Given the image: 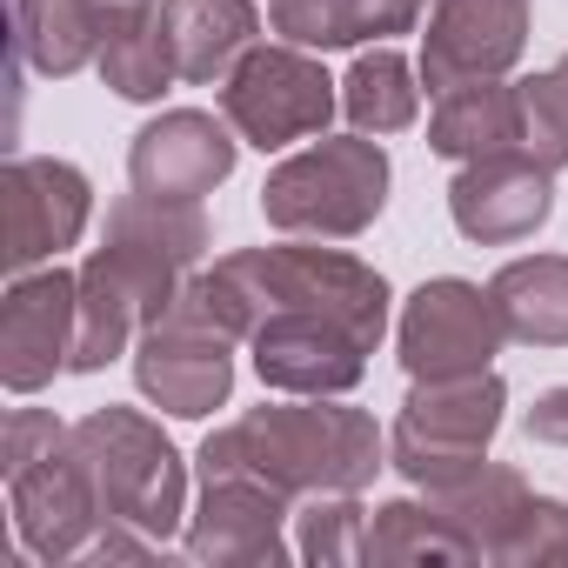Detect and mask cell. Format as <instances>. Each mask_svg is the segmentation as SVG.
I'll use <instances>...</instances> for the list:
<instances>
[{
	"label": "cell",
	"instance_id": "cell-21",
	"mask_svg": "<svg viewBox=\"0 0 568 568\" xmlns=\"http://www.w3.org/2000/svg\"><path fill=\"white\" fill-rule=\"evenodd\" d=\"M94 68L121 101H161L168 81H181L168 28H161V0H121V8H108V34H101Z\"/></svg>",
	"mask_w": 568,
	"mask_h": 568
},
{
	"label": "cell",
	"instance_id": "cell-20",
	"mask_svg": "<svg viewBox=\"0 0 568 568\" xmlns=\"http://www.w3.org/2000/svg\"><path fill=\"white\" fill-rule=\"evenodd\" d=\"M428 148L448 161H481V154H508L521 148V81H468L435 94L428 114Z\"/></svg>",
	"mask_w": 568,
	"mask_h": 568
},
{
	"label": "cell",
	"instance_id": "cell-18",
	"mask_svg": "<svg viewBox=\"0 0 568 568\" xmlns=\"http://www.w3.org/2000/svg\"><path fill=\"white\" fill-rule=\"evenodd\" d=\"M428 501H435L442 521L468 541L475 561H508L515 541H521V528H528V515H535L528 481H521L515 468H495V462L468 468V475L448 481V488H428Z\"/></svg>",
	"mask_w": 568,
	"mask_h": 568
},
{
	"label": "cell",
	"instance_id": "cell-26",
	"mask_svg": "<svg viewBox=\"0 0 568 568\" xmlns=\"http://www.w3.org/2000/svg\"><path fill=\"white\" fill-rule=\"evenodd\" d=\"M368 561L402 568V561H475V555H468V541L442 521L435 501H382V508L368 515Z\"/></svg>",
	"mask_w": 568,
	"mask_h": 568
},
{
	"label": "cell",
	"instance_id": "cell-12",
	"mask_svg": "<svg viewBox=\"0 0 568 568\" xmlns=\"http://www.w3.org/2000/svg\"><path fill=\"white\" fill-rule=\"evenodd\" d=\"M74 328H81V274L68 267L14 274L8 302H0V382L14 395L48 388L61 368H74Z\"/></svg>",
	"mask_w": 568,
	"mask_h": 568
},
{
	"label": "cell",
	"instance_id": "cell-16",
	"mask_svg": "<svg viewBox=\"0 0 568 568\" xmlns=\"http://www.w3.org/2000/svg\"><path fill=\"white\" fill-rule=\"evenodd\" d=\"M448 214H455V227H462L468 241H481V247L528 241V234L555 214V168H541V161L521 154V148L462 161V174L448 181Z\"/></svg>",
	"mask_w": 568,
	"mask_h": 568
},
{
	"label": "cell",
	"instance_id": "cell-15",
	"mask_svg": "<svg viewBox=\"0 0 568 568\" xmlns=\"http://www.w3.org/2000/svg\"><path fill=\"white\" fill-rule=\"evenodd\" d=\"M227 174H234V134L214 114H201V108H168L128 148V181L148 201L201 207Z\"/></svg>",
	"mask_w": 568,
	"mask_h": 568
},
{
	"label": "cell",
	"instance_id": "cell-2",
	"mask_svg": "<svg viewBox=\"0 0 568 568\" xmlns=\"http://www.w3.org/2000/svg\"><path fill=\"white\" fill-rule=\"evenodd\" d=\"M174 302H187L194 315H207L234 342H247L281 308L335 315L368 348H382V335H388V281H382V267H368V261H355L342 247H241V254H221L214 267L187 274Z\"/></svg>",
	"mask_w": 568,
	"mask_h": 568
},
{
	"label": "cell",
	"instance_id": "cell-17",
	"mask_svg": "<svg viewBox=\"0 0 568 568\" xmlns=\"http://www.w3.org/2000/svg\"><path fill=\"white\" fill-rule=\"evenodd\" d=\"M281 521H288V495L254 475H207L201 508L187 515V555L214 568H274L295 555Z\"/></svg>",
	"mask_w": 568,
	"mask_h": 568
},
{
	"label": "cell",
	"instance_id": "cell-5",
	"mask_svg": "<svg viewBox=\"0 0 568 568\" xmlns=\"http://www.w3.org/2000/svg\"><path fill=\"white\" fill-rule=\"evenodd\" d=\"M382 207H388V154L368 134H348V141L322 134L315 148L288 154L261 181L267 227L302 241H355L375 227Z\"/></svg>",
	"mask_w": 568,
	"mask_h": 568
},
{
	"label": "cell",
	"instance_id": "cell-10",
	"mask_svg": "<svg viewBox=\"0 0 568 568\" xmlns=\"http://www.w3.org/2000/svg\"><path fill=\"white\" fill-rule=\"evenodd\" d=\"M508 328L488 302V288L475 281H422L402 308V368L415 382H442V375H481L501 355Z\"/></svg>",
	"mask_w": 568,
	"mask_h": 568
},
{
	"label": "cell",
	"instance_id": "cell-29",
	"mask_svg": "<svg viewBox=\"0 0 568 568\" xmlns=\"http://www.w3.org/2000/svg\"><path fill=\"white\" fill-rule=\"evenodd\" d=\"M508 561H521V568L568 561V508H561V501H548V495H535V515H528V528H521V541H515V555H508Z\"/></svg>",
	"mask_w": 568,
	"mask_h": 568
},
{
	"label": "cell",
	"instance_id": "cell-19",
	"mask_svg": "<svg viewBox=\"0 0 568 568\" xmlns=\"http://www.w3.org/2000/svg\"><path fill=\"white\" fill-rule=\"evenodd\" d=\"M161 28H168V48H174V68L181 81L194 88H221L261 41V14L254 0H161Z\"/></svg>",
	"mask_w": 568,
	"mask_h": 568
},
{
	"label": "cell",
	"instance_id": "cell-4",
	"mask_svg": "<svg viewBox=\"0 0 568 568\" xmlns=\"http://www.w3.org/2000/svg\"><path fill=\"white\" fill-rule=\"evenodd\" d=\"M0 475L14 501V535L41 561H81L94 535L108 528L94 468L81 455V435L54 422L48 408H14L0 435Z\"/></svg>",
	"mask_w": 568,
	"mask_h": 568
},
{
	"label": "cell",
	"instance_id": "cell-7",
	"mask_svg": "<svg viewBox=\"0 0 568 568\" xmlns=\"http://www.w3.org/2000/svg\"><path fill=\"white\" fill-rule=\"evenodd\" d=\"M74 435H81V455L94 468L108 521L141 528L154 541H168L187 521V468H181L174 442L148 415H134V408H94L88 422H74Z\"/></svg>",
	"mask_w": 568,
	"mask_h": 568
},
{
	"label": "cell",
	"instance_id": "cell-13",
	"mask_svg": "<svg viewBox=\"0 0 568 568\" xmlns=\"http://www.w3.org/2000/svg\"><path fill=\"white\" fill-rule=\"evenodd\" d=\"M247 348H254V375L274 395H348L375 355L355 328H342L335 315H308V308L267 315L247 335Z\"/></svg>",
	"mask_w": 568,
	"mask_h": 568
},
{
	"label": "cell",
	"instance_id": "cell-27",
	"mask_svg": "<svg viewBox=\"0 0 568 568\" xmlns=\"http://www.w3.org/2000/svg\"><path fill=\"white\" fill-rule=\"evenodd\" d=\"M302 555L322 561V568L368 561V508L355 501V488L308 495V508H302Z\"/></svg>",
	"mask_w": 568,
	"mask_h": 568
},
{
	"label": "cell",
	"instance_id": "cell-25",
	"mask_svg": "<svg viewBox=\"0 0 568 568\" xmlns=\"http://www.w3.org/2000/svg\"><path fill=\"white\" fill-rule=\"evenodd\" d=\"M342 108H348V121H355V134H402V128H415V114H422V88H415V68L395 54V48H375V54H362L355 68H348V81H342Z\"/></svg>",
	"mask_w": 568,
	"mask_h": 568
},
{
	"label": "cell",
	"instance_id": "cell-23",
	"mask_svg": "<svg viewBox=\"0 0 568 568\" xmlns=\"http://www.w3.org/2000/svg\"><path fill=\"white\" fill-rule=\"evenodd\" d=\"M422 0H267V28L295 48H362L375 34H408Z\"/></svg>",
	"mask_w": 568,
	"mask_h": 568
},
{
	"label": "cell",
	"instance_id": "cell-22",
	"mask_svg": "<svg viewBox=\"0 0 568 568\" xmlns=\"http://www.w3.org/2000/svg\"><path fill=\"white\" fill-rule=\"evenodd\" d=\"M488 302L508 342L568 348V254H521L488 281Z\"/></svg>",
	"mask_w": 568,
	"mask_h": 568
},
{
	"label": "cell",
	"instance_id": "cell-30",
	"mask_svg": "<svg viewBox=\"0 0 568 568\" xmlns=\"http://www.w3.org/2000/svg\"><path fill=\"white\" fill-rule=\"evenodd\" d=\"M528 442H548V448H568V388H548L535 408H528Z\"/></svg>",
	"mask_w": 568,
	"mask_h": 568
},
{
	"label": "cell",
	"instance_id": "cell-8",
	"mask_svg": "<svg viewBox=\"0 0 568 568\" xmlns=\"http://www.w3.org/2000/svg\"><path fill=\"white\" fill-rule=\"evenodd\" d=\"M335 81L308 48H254L227 81H221V114L247 148H295L315 141L335 121Z\"/></svg>",
	"mask_w": 568,
	"mask_h": 568
},
{
	"label": "cell",
	"instance_id": "cell-28",
	"mask_svg": "<svg viewBox=\"0 0 568 568\" xmlns=\"http://www.w3.org/2000/svg\"><path fill=\"white\" fill-rule=\"evenodd\" d=\"M521 154H535L555 174L568 168V54L548 74L521 81Z\"/></svg>",
	"mask_w": 568,
	"mask_h": 568
},
{
	"label": "cell",
	"instance_id": "cell-31",
	"mask_svg": "<svg viewBox=\"0 0 568 568\" xmlns=\"http://www.w3.org/2000/svg\"><path fill=\"white\" fill-rule=\"evenodd\" d=\"M101 8H121V0H101Z\"/></svg>",
	"mask_w": 568,
	"mask_h": 568
},
{
	"label": "cell",
	"instance_id": "cell-24",
	"mask_svg": "<svg viewBox=\"0 0 568 568\" xmlns=\"http://www.w3.org/2000/svg\"><path fill=\"white\" fill-rule=\"evenodd\" d=\"M101 0H14V48L41 74H81L88 61H101Z\"/></svg>",
	"mask_w": 568,
	"mask_h": 568
},
{
	"label": "cell",
	"instance_id": "cell-11",
	"mask_svg": "<svg viewBox=\"0 0 568 568\" xmlns=\"http://www.w3.org/2000/svg\"><path fill=\"white\" fill-rule=\"evenodd\" d=\"M88 174L54 154H14L0 174V261L8 274H28L81 241L88 227Z\"/></svg>",
	"mask_w": 568,
	"mask_h": 568
},
{
	"label": "cell",
	"instance_id": "cell-1",
	"mask_svg": "<svg viewBox=\"0 0 568 568\" xmlns=\"http://www.w3.org/2000/svg\"><path fill=\"white\" fill-rule=\"evenodd\" d=\"M207 247L201 207L128 194L108 207V241L81 261V328H74V375L108 368L161 322Z\"/></svg>",
	"mask_w": 568,
	"mask_h": 568
},
{
	"label": "cell",
	"instance_id": "cell-14",
	"mask_svg": "<svg viewBox=\"0 0 568 568\" xmlns=\"http://www.w3.org/2000/svg\"><path fill=\"white\" fill-rule=\"evenodd\" d=\"M528 48V0H435L422 34V81L428 94L501 81Z\"/></svg>",
	"mask_w": 568,
	"mask_h": 568
},
{
	"label": "cell",
	"instance_id": "cell-3",
	"mask_svg": "<svg viewBox=\"0 0 568 568\" xmlns=\"http://www.w3.org/2000/svg\"><path fill=\"white\" fill-rule=\"evenodd\" d=\"M382 462H388L382 428L362 408H335V395H288L281 408H247L241 422L201 442V481L254 475L288 501L335 495V488L362 495Z\"/></svg>",
	"mask_w": 568,
	"mask_h": 568
},
{
	"label": "cell",
	"instance_id": "cell-9",
	"mask_svg": "<svg viewBox=\"0 0 568 568\" xmlns=\"http://www.w3.org/2000/svg\"><path fill=\"white\" fill-rule=\"evenodd\" d=\"M234 335H221L207 315H194L187 302H174L161 322L141 328L134 342V382L154 408L194 422V415H214L234 388Z\"/></svg>",
	"mask_w": 568,
	"mask_h": 568
},
{
	"label": "cell",
	"instance_id": "cell-6",
	"mask_svg": "<svg viewBox=\"0 0 568 568\" xmlns=\"http://www.w3.org/2000/svg\"><path fill=\"white\" fill-rule=\"evenodd\" d=\"M501 408H508V388L495 368L481 375H442V382H415L402 415H395V435H388V462L428 495V488H448L462 481L468 468L488 462V442L501 428Z\"/></svg>",
	"mask_w": 568,
	"mask_h": 568
}]
</instances>
